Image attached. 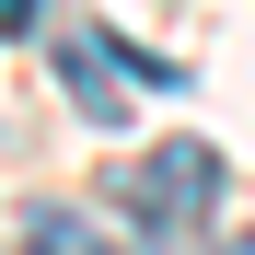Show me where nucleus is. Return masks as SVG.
Wrapping results in <instances>:
<instances>
[{
  "instance_id": "1",
  "label": "nucleus",
  "mask_w": 255,
  "mask_h": 255,
  "mask_svg": "<svg viewBox=\"0 0 255 255\" xmlns=\"http://www.w3.org/2000/svg\"><path fill=\"white\" fill-rule=\"evenodd\" d=\"M116 209L139 221V244H174L186 221L221 209V151H209V139H162V151H139V162H128V186H116Z\"/></svg>"
},
{
  "instance_id": "2",
  "label": "nucleus",
  "mask_w": 255,
  "mask_h": 255,
  "mask_svg": "<svg viewBox=\"0 0 255 255\" xmlns=\"http://www.w3.org/2000/svg\"><path fill=\"white\" fill-rule=\"evenodd\" d=\"M47 70L70 81V105L93 116V128H128V81H139V70H128V35H105V23H58V35H47Z\"/></svg>"
},
{
  "instance_id": "3",
  "label": "nucleus",
  "mask_w": 255,
  "mask_h": 255,
  "mask_svg": "<svg viewBox=\"0 0 255 255\" xmlns=\"http://www.w3.org/2000/svg\"><path fill=\"white\" fill-rule=\"evenodd\" d=\"M35 12H47V0H0V35H35Z\"/></svg>"
},
{
  "instance_id": "4",
  "label": "nucleus",
  "mask_w": 255,
  "mask_h": 255,
  "mask_svg": "<svg viewBox=\"0 0 255 255\" xmlns=\"http://www.w3.org/2000/svg\"><path fill=\"white\" fill-rule=\"evenodd\" d=\"M47 255H58V244H47Z\"/></svg>"
}]
</instances>
